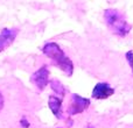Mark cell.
I'll return each instance as SVG.
<instances>
[{"instance_id":"obj_11","label":"cell","mask_w":133,"mask_h":128,"mask_svg":"<svg viewBox=\"0 0 133 128\" xmlns=\"http://www.w3.org/2000/svg\"><path fill=\"white\" fill-rule=\"evenodd\" d=\"M2 107H4V97H2L1 92H0V112H1Z\"/></svg>"},{"instance_id":"obj_12","label":"cell","mask_w":133,"mask_h":128,"mask_svg":"<svg viewBox=\"0 0 133 128\" xmlns=\"http://www.w3.org/2000/svg\"><path fill=\"white\" fill-rule=\"evenodd\" d=\"M87 128H95V127H94V126H92V125H89V126H88Z\"/></svg>"},{"instance_id":"obj_4","label":"cell","mask_w":133,"mask_h":128,"mask_svg":"<svg viewBox=\"0 0 133 128\" xmlns=\"http://www.w3.org/2000/svg\"><path fill=\"white\" fill-rule=\"evenodd\" d=\"M32 83L40 90V91H43L46 89V86L49 83V70L48 66L43 65L37 71H35L32 75V78H30Z\"/></svg>"},{"instance_id":"obj_3","label":"cell","mask_w":133,"mask_h":128,"mask_svg":"<svg viewBox=\"0 0 133 128\" xmlns=\"http://www.w3.org/2000/svg\"><path fill=\"white\" fill-rule=\"evenodd\" d=\"M90 104V99L84 98V97H81L78 94L74 93L72 97H71V101H70V105L68 107V114L69 115H76V114H79V113H83L84 111H87L89 108Z\"/></svg>"},{"instance_id":"obj_2","label":"cell","mask_w":133,"mask_h":128,"mask_svg":"<svg viewBox=\"0 0 133 128\" xmlns=\"http://www.w3.org/2000/svg\"><path fill=\"white\" fill-rule=\"evenodd\" d=\"M104 20L109 29L119 37H125L132 29V26L127 22L125 16L116 8L105 9Z\"/></svg>"},{"instance_id":"obj_1","label":"cell","mask_w":133,"mask_h":128,"mask_svg":"<svg viewBox=\"0 0 133 128\" xmlns=\"http://www.w3.org/2000/svg\"><path fill=\"white\" fill-rule=\"evenodd\" d=\"M42 53L49 57L58 69L63 71L68 77L72 76L74 73V63L68 56L65 55V53L62 50L60 46L55 42H48L42 47Z\"/></svg>"},{"instance_id":"obj_6","label":"cell","mask_w":133,"mask_h":128,"mask_svg":"<svg viewBox=\"0 0 133 128\" xmlns=\"http://www.w3.org/2000/svg\"><path fill=\"white\" fill-rule=\"evenodd\" d=\"M18 34V28H2L0 32V53L7 49L13 43Z\"/></svg>"},{"instance_id":"obj_5","label":"cell","mask_w":133,"mask_h":128,"mask_svg":"<svg viewBox=\"0 0 133 128\" xmlns=\"http://www.w3.org/2000/svg\"><path fill=\"white\" fill-rule=\"evenodd\" d=\"M115 93V89L110 86V84L106 82L97 83L95 85L94 90H92V98L97 99V100H103V99H108Z\"/></svg>"},{"instance_id":"obj_8","label":"cell","mask_w":133,"mask_h":128,"mask_svg":"<svg viewBox=\"0 0 133 128\" xmlns=\"http://www.w3.org/2000/svg\"><path fill=\"white\" fill-rule=\"evenodd\" d=\"M50 87L56 94H58V96L61 97V98H63V97L65 96V89H64V86H63V84L60 83V80H57V79L50 80Z\"/></svg>"},{"instance_id":"obj_10","label":"cell","mask_w":133,"mask_h":128,"mask_svg":"<svg viewBox=\"0 0 133 128\" xmlns=\"http://www.w3.org/2000/svg\"><path fill=\"white\" fill-rule=\"evenodd\" d=\"M20 125H21V127H22V128H28V127H29V122H28L27 119H25V118H23V119H21Z\"/></svg>"},{"instance_id":"obj_7","label":"cell","mask_w":133,"mask_h":128,"mask_svg":"<svg viewBox=\"0 0 133 128\" xmlns=\"http://www.w3.org/2000/svg\"><path fill=\"white\" fill-rule=\"evenodd\" d=\"M48 106L50 111L53 112L54 117L57 119H62V112H61V107H62V99L58 98L57 96H50L48 99Z\"/></svg>"},{"instance_id":"obj_9","label":"cell","mask_w":133,"mask_h":128,"mask_svg":"<svg viewBox=\"0 0 133 128\" xmlns=\"http://www.w3.org/2000/svg\"><path fill=\"white\" fill-rule=\"evenodd\" d=\"M125 57H126V61L129 62L130 66H131L132 75H133V51L132 50H129L126 54H125Z\"/></svg>"}]
</instances>
